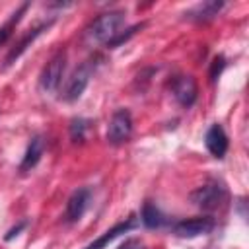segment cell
Listing matches in <instances>:
<instances>
[{"instance_id": "obj_12", "label": "cell", "mask_w": 249, "mask_h": 249, "mask_svg": "<svg viewBox=\"0 0 249 249\" xmlns=\"http://www.w3.org/2000/svg\"><path fill=\"white\" fill-rule=\"evenodd\" d=\"M204 146L210 152V156H214L218 160H222L226 156V152L230 148V140H228V134L222 124H218V123L210 124V128L204 134Z\"/></svg>"}, {"instance_id": "obj_20", "label": "cell", "mask_w": 249, "mask_h": 249, "mask_svg": "<svg viewBox=\"0 0 249 249\" xmlns=\"http://www.w3.org/2000/svg\"><path fill=\"white\" fill-rule=\"evenodd\" d=\"M119 249H146V245H144V241L138 239V237H128L124 243L119 245Z\"/></svg>"}, {"instance_id": "obj_21", "label": "cell", "mask_w": 249, "mask_h": 249, "mask_svg": "<svg viewBox=\"0 0 249 249\" xmlns=\"http://www.w3.org/2000/svg\"><path fill=\"white\" fill-rule=\"evenodd\" d=\"M237 204H239V214H241V218H245V210H243V206H245V198L239 196V198H237Z\"/></svg>"}, {"instance_id": "obj_4", "label": "cell", "mask_w": 249, "mask_h": 249, "mask_svg": "<svg viewBox=\"0 0 249 249\" xmlns=\"http://www.w3.org/2000/svg\"><path fill=\"white\" fill-rule=\"evenodd\" d=\"M64 70H66V51H56L39 74V89L45 93L56 91L62 84Z\"/></svg>"}, {"instance_id": "obj_13", "label": "cell", "mask_w": 249, "mask_h": 249, "mask_svg": "<svg viewBox=\"0 0 249 249\" xmlns=\"http://www.w3.org/2000/svg\"><path fill=\"white\" fill-rule=\"evenodd\" d=\"M45 146H47V140H45V136L43 134H35L31 140H29V144H27V148H25V154H23V158H21V163H19V173H29L31 169H35L37 167V163L41 161V158H43V154H45Z\"/></svg>"}, {"instance_id": "obj_2", "label": "cell", "mask_w": 249, "mask_h": 249, "mask_svg": "<svg viewBox=\"0 0 249 249\" xmlns=\"http://www.w3.org/2000/svg\"><path fill=\"white\" fill-rule=\"evenodd\" d=\"M189 198H191V202H193L196 208H200V210H204V212H214V210H218V208L226 202L228 191H226L224 183H220V181H216V179H210V181H206L204 185L196 187V189L189 195Z\"/></svg>"}, {"instance_id": "obj_5", "label": "cell", "mask_w": 249, "mask_h": 249, "mask_svg": "<svg viewBox=\"0 0 249 249\" xmlns=\"http://www.w3.org/2000/svg\"><path fill=\"white\" fill-rule=\"evenodd\" d=\"M132 134V115L128 109L121 107L117 111H113L109 124H107V142L111 146H121L124 142H128Z\"/></svg>"}, {"instance_id": "obj_15", "label": "cell", "mask_w": 249, "mask_h": 249, "mask_svg": "<svg viewBox=\"0 0 249 249\" xmlns=\"http://www.w3.org/2000/svg\"><path fill=\"white\" fill-rule=\"evenodd\" d=\"M91 126V121L86 117H74L68 124V132H70V140L74 144H82L88 136V130Z\"/></svg>"}, {"instance_id": "obj_14", "label": "cell", "mask_w": 249, "mask_h": 249, "mask_svg": "<svg viewBox=\"0 0 249 249\" xmlns=\"http://www.w3.org/2000/svg\"><path fill=\"white\" fill-rule=\"evenodd\" d=\"M138 220H140L142 226L148 228V230H160V228H163V226L167 224V216H165L152 200H146V202L142 204V210H140V218H138Z\"/></svg>"}, {"instance_id": "obj_10", "label": "cell", "mask_w": 249, "mask_h": 249, "mask_svg": "<svg viewBox=\"0 0 249 249\" xmlns=\"http://www.w3.org/2000/svg\"><path fill=\"white\" fill-rule=\"evenodd\" d=\"M224 6H226V2H222V0L198 2V4H195L193 8H189V10L183 14V18L189 19V21H193V23H208V21H212V19L224 10Z\"/></svg>"}, {"instance_id": "obj_6", "label": "cell", "mask_w": 249, "mask_h": 249, "mask_svg": "<svg viewBox=\"0 0 249 249\" xmlns=\"http://www.w3.org/2000/svg\"><path fill=\"white\" fill-rule=\"evenodd\" d=\"M93 198V189L91 187H78L76 191H72V195L66 200V208H64V220L66 224H76L84 218V214L88 212L89 204Z\"/></svg>"}, {"instance_id": "obj_17", "label": "cell", "mask_w": 249, "mask_h": 249, "mask_svg": "<svg viewBox=\"0 0 249 249\" xmlns=\"http://www.w3.org/2000/svg\"><path fill=\"white\" fill-rule=\"evenodd\" d=\"M146 27V23L144 21H140V23H134V25H130V27H126V29H123V31H119L109 43H105V47L107 49H117V47H121L123 43H126L130 37H134L138 31H142Z\"/></svg>"}, {"instance_id": "obj_18", "label": "cell", "mask_w": 249, "mask_h": 249, "mask_svg": "<svg viewBox=\"0 0 249 249\" xmlns=\"http://www.w3.org/2000/svg\"><path fill=\"white\" fill-rule=\"evenodd\" d=\"M224 68H226V56L224 54H218V56H214V60H212V64H210V82H216L218 78H220V74L224 72Z\"/></svg>"}, {"instance_id": "obj_9", "label": "cell", "mask_w": 249, "mask_h": 249, "mask_svg": "<svg viewBox=\"0 0 249 249\" xmlns=\"http://www.w3.org/2000/svg\"><path fill=\"white\" fill-rule=\"evenodd\" d=\"M53 23H54V19H49V21H41L39 25H35L33 29H29V31H27V33H25V35H23V37H21L10 51H8V54H6V58H4V68L12 66V64H14V62H16V60H18V58L31 47V43H33L39 35H43L47 29L53 27Z\"/></svg>"}, {"instance_id": "obj_8", "label": "cell", "mask_w": 249, "mask_h": 249, "mask_svg": "<svg viewBox=\"0 0 249 249\" xmlns=\"http://www.w3.org/2000/svg\"><path fill=\"white\" fill-rule=\"evenodd\" d=\"M171 93L181 107H193L198 99V84L193 76L181 74L171 82Z\"/></svg>"}, {"instance_id": "obj_11", "label": "cell", "mask_w": 249, "mask_h": 249, "mask_svg": "<svg viewBox=\"0 0 249 249\" xmlns=\"http://www.w3.org/2000/svg\"><path fill=\"white\" fill-rule=\"evenodd\" d=\"M138 224H140V220L136 218V214H130L128 218H124L123 222H119V224H115L113 228H109L103 235H99L95 241H91V243H88L84 249H105L113 239H117L119 235H123V233H126V231H130V230H134V228H138Z\"/></svg>"}, {"instance_id": "obj_16", "label": "cell", "mask_w": 249, "mask_h": 249, "mask_svg": "<svg viewBox=\"0 0 249 249\" xmlns=\"http://www.w3.org/2000/svg\"><path fill=\"white\" fill-rule=\"evenodd\" d=\"M27 8H29V2H23V4H21V6L12 14V18H10L2 27H0V47H2L10 37H12V29H14V25L21 19V16L25 14V10H27Z\"/></svg>"}, {"instance_id": "obj_19", "label": "cell", "mask_w": 249, "mask_h": 249, "mask_svg": "<svg viewBox=\"0 0 249 249\" xmlns=\"http://www.w3.org/2000/svg\"><path fill=\"white\" fill-rule=\"evenodd\" d=\"M27 224H29V220H21V222H18L16 226H12V228L6 231V235H4V241H12L16 235H19V231H23V230L27 228Z\"/></svg>"}, {"instance_id": "obj_1", "label": "cell", "mask_w": 249, "mask_h": 249, "mask_svg": "<svg viewBox=\"0 0 249 249\" xmlns=\"http://www.w3.org/2000/svg\"><path fill=\"white\" fill-rule=\"evenodd\" d=\"M124 12L123 10H107L103 14H99L86 29H84V39L86 43L93 45V43H109L119 31L121 25L124 23Z\"/></svg>"}, {"instance_id": "obj_7", "label": "cell", "mask_w": 249, "mask_h": 249, "mask_svg": "<svg viewBox=\"0 0 249 249\" xmlns=\"http://www.w3.org/2000/svg\"><path fill=\"white\" fill-rule=\"evenodd\" d=\"M216 228V220L212 216H196V218H187V220H179L171 226V231L177 237L183 239H193L198 235H206Z\"/></svg>"}, {"instance_id": "obj_3", "label": "cell", "mask_w": 249, "mask_h": 249, "mask_svg": "<svg viewBox=\"0 0 249 249\" xmlns=\"http://www.w3.org/2000/svg\"><path fill=\"white\" fill-rule=\"evenodd\" d=\"M95 70V62L93 60H86L84 64H80L72 74L70 78L66 80L62 91H60V99L64 103H74L82 97V93L86 91L88 84H89V78Z\"/></svg>"}]
</instances>
